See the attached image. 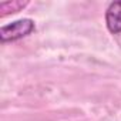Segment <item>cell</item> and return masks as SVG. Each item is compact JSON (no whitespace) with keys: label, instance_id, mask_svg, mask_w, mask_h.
<instances>
[{"label":"cell","instance_id":"cell-1","mask_svg":"<svg viewBox=\"0 0 121 121\" xmlns=\"http://www.w3.org/2000/svg\"><path fill=\"white\" fill-rule=\"evenodd\" d=\"M34 30H36V24L31 19H20L0 29V40H2V43L17 41L31 34Z\"/></svg>","mask_w":121,"mask_h":121},{"label":"cell","instance_id":"cell-2","mask_svg":"<svg viewBox=\"0 0 121 121\" xmlns=\"http://www.w3.org/2000/svg\"><path fill=\"white\" fill-rule=\"evenodd\" d=\"M105 26L110 33H121V2H112L105 10Z\"/></svg>","mask_w":121,"mask_h":121},{"label":"cell","instance_id":"cell-3","mask_svg":"<svg viewBox=\"0 0 121 121\" xmlns=\"http://www.w3.org/2000/svg\"><path fill=\"white\" fill-rule=\"evenodd\" d=\"M29 4V2H19V0H14V2H3L0 3V12H2L3 16L6 14H13L17 12H22L26 6Z\"/></svg>","mask_w":121,"mask_h":121}]
</instances>
